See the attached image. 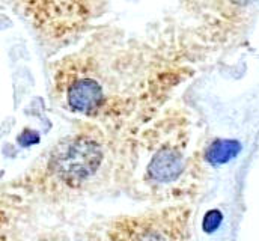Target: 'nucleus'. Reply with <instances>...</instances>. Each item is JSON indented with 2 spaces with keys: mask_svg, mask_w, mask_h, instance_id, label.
<instances>
[{
  "mask_svg": "<svg viewBox=\"0 0 259 241\" xmlns=\"http://www.w3.org/2000/svg\"><path fill=\"white\" fill-rule=\"evenodd\" d=\"M100 160L101 152L92 142L78 140L71 145L59 158V174L68 182L84 180L97 169Z\"/></svg>",
  "mask_w": 259,
  "mask_h": 241,
  "instance_id": "f257e3e1",
  "label": "nucleus"
},
{
  "mask_svg": "<svg viewBox=\"0 0 259 241\" xmlns=\"http://www.w3.org/2000/svg\"><path fill=\"white\" fill-rule=\"evenodd\" d=\"M103 101V89L101 86L91 80L83 78L75 82L68 91V103L75 112L89 113L98 109Z\"/></svg>",
  "mask_w": 259,
  "mask_h": 241,
  "instance_id": "f03ea898",
  "label": "nucleus"
},
{
  "mask_svg": "<svg viewBox=\"0 0 259 241\" xmlns=\"http://www.w3.org/2000/svg\"><path fill=\"white\" fill-rule=\"evenodd\" d=\"M149 171L154 180L161 181V182L172 181L181 172V160L177 152L170 149H161L154 157L149 166Z\"/></svg>",
  "mask_w": 259,
  "mask_h": 241,
  "instance_id": "7ed1b4c3",
  "label": "nucleus"
},
{
  "mask_svg": "<svg viewBox=\"0 0 259 241\" xmlns=\"http://www.w3.org/2000/svg\"><path fill=\"white\" fill-rule=\"evenodd\" d=\"M241 145L235 140H217L206 152V160L212 165H225L240 152Z\"/></svg>",
  "mask_w": 259,
  "mask_h": 241,
  "instance_id": "20e7f679",
  "label": "nucleus"
},
{
  "mask_svg": "<svg viewBox=\"0 0 259 241\" xmlns=\"http://www.w3.org/2000/svg\"><path fill=\"white\" fill-rule=\"evenodd\" d=\"M222 219H223V217H222L220 211H217V210H211V211H208V213H206V216H205V219H203V222H202V228H203V231H205L206 234L214 232V231L220 226Z\"/></svg>",
  "mask_w": 259,
  "mask_h": 241,
  "instance_id": "39448f33",
  "label": "nucleus"
},
{
  "mask_svg": "<svg viewBox=\"0 0 259 241\" xmlns=\"http://www.w3.org/2000/svg\"><path fill=\"white\" fill-rule=\"evenodd\" d=\"M137 241H166L164 240V237L161 235V234H158V232H154V231H149V232H145V234H142Z\"/></svg>",
  "mask_w": 259,
  "mask_h": 241,
  "instance_id": "423d86ee",
  "label": "nucleus"
},
{
  "mask_svg": "<svg viewBox=\"0 0 259 241\" xmlns=\"http://www.w3.org/2000/svg\"><path fill=\"white\" fill-rule=\"evenodd\" d=\"M235 3H240V5H246V3H249L250 0H234Z\"/></svg>",
  "mask_w": 259,
  "mask_h": 241,
  "instance_id": "0eeeda50",
  "label": "nucleus"
}]
</instances>
